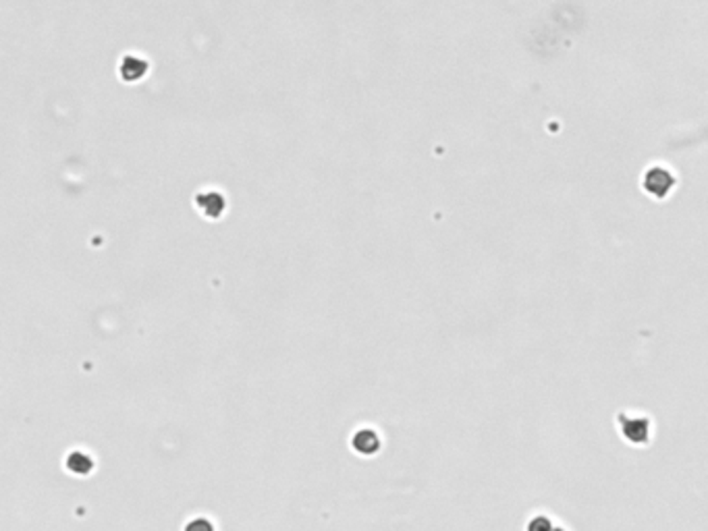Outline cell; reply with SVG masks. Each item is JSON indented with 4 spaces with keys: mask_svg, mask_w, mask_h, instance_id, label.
I'll use <instances>...</instances> for the list:
<instances>
[{
    "mask_svg": "<svg viewBox=\"0 0 708 531\" xmlns=\"http://www.w3.org/2000/svg\"><path fill=\"white\" fill-rule=\"evenodd\" d=\"M617 427L621 438L636 448H644L652 442V419L646 413L623 411L617 415Z\"/></svg>",
    "mask_w": 708,
    "mask_h": 531,
    "instance_id": "cell-1",
    "label": "cell"
},
{
    "mask_svg": "<svg viewBox=\"0 0 708 531\" xmlns=\"http://www.w3.org/2000/svg\"><path fill=\"white\" fill-rule=\"evenodd\" d=\"M352 446L359 455H376L380 451V438L374 430H357L352 438Z\"/></svg>",
    "mask_w": 708,
    "mask_h": 531,
    "instance_id": "cell-2",
    "label": "cell"
},
{
    "mask_svg": "<svg viewBox=\"0 0 708 531\" xmlns=\"http://www.w3.org/2000/svg\"><path fill=\"white\" fill-rule=\"evenodd\" d=\"M671 177L665 173V171H650L648 173V177H646V189H648L650 193L652 195H656V197H662L669 189H671Z\"/></svg>",
    "mask_w": 708,
    "mask_h": 531,
    "instance_id": "cell-3",
    "label": "cell"
},
{
    "mask_svg": "<svg viewBox=\"0 0 708 531\" xmlns=\"http://www.w3.org/2000/svg\"><path fill=\"white\" fill-rule=\"evenodd\" d=\"M67 469L73 472L75 475H88V473L94 469V463H92V459L88 455L75 451V453H71L67 457Z\"/></svg>",
    "mask_w": 708,
    "mask_h": 531,
    "instance_id": "cell-4",
    "label": "cell"
},
{
    "mask_svg": "<svg viewBox=\"0 0 708 531\" xmlns=\"http://www.w3.org/2000/svg\"><path fill=\"white\" fill-rule=\"evenodd\" d=\"M553 528H555V523L550 521V517L536 515V517H532L530 521H528L526 531H553Z\"/></svg>",
    "mask_w": 708,
    "mask_h": 531,
    "instance_id": "cell-5",
    "label": "cell"
},
{
    "mask_svg": "<svg viewBox=\"0 0 708 531\" xmlns=\"http://www.w3.org/2000/svg\"><path fill=\"white\" fill-rule=\"evenodd\" d=\"M185 531H214V525H212L208 519H204V517H197V519H193V521H189V523H187Z\"/></svg>",
    "mask_w": 708,
    "mask_h": 531,
    "instance_id": "cell-6",
    "label": "cell"
},
{
    "mask_svg": "<svg viewBox=\"0 0 708 531\" xmlns=\"http://www.w3.org/2000/svg\"><path fill=\"white\" fill-rule=\"evenodd\" d=\"M553 531H567V530H565V528H561V525H555V528H553Z\"/></svg>",
    "mask_w": 708,
    "mask_h": 531,
    "instance_id": "cell-7",
    "label": "cell"
}]
</instances>
